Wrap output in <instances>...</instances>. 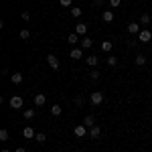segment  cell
I'll return each instance as SVG.
<instances>
[{
  "mask_svg": "<svg viewBox=\"0 0 152 152\" xmlns=\"http://www.w3.org/2000/svg\"><path fill=\"white\" fill-rule=\"evenodd\" d=\"M99 49H102L104 53H110V51L114 49V45H112V41H104V43L99 45Z\"/></svg>",
  "mask_w": 152,
  "mask_h": 152,
  "instance_id": "cell-17",
  "label": "cell"
},
{
  "mask_svg": "<svg viewBox=\"0 0 152 152\" xmlns=\"http://www.w3.org/2000/svg\"><path fill=\"white\" fill-rule=\"evenodd\" d=\"M8 104H10V107H12V110H20L24 102H23V97H20V95H12Z\"/></svg>",
  "mask_w": 152,
  "mask_h": 152,
  "instance_id": "cell-4",
  "label": "cell"
},
{
  "mask_svg": "<svg viewBox=\"0 0 152 152\" xmlns=\"http://www.w3.org/2000/svg\"><path fill=\"white\" fill-rule=\"evenodd\" d=\"M138 41H140V43H150V41H152V31L142 28L140 33H138Z\"/></svg>",
  "mask_w": 152,
  "mask_h": 152,
  "instance_id": "cell-1",
  "label": "cell"
},
{
  "mask_svg": "<svg viewBox=\"0 0 152 152\" xmlns=\"http://www.w3.org/2000/svg\"><path fill=\"white\" fill-rule=\"evenodd\" d=\"M85 63H87V65H89L91 69H95V67H97V63H99V59L95 57V55H89V57L85 59Z\"/></svg>",
  "mask_w": 152,
  "mask_h": 152,
  "instance_id": "cell-13",
  "label": "cell"
},
{
  "mask_svg": "<svg viewBox=\"0 0 152 152\" xmlns=\"http://www.w3.org/2000/svg\"><path fill=\"white\" fill-rule=\"evenodd\" d=\"M23 116L26 118V120H33V118H35V110H24Z\"/></svg>",
  "mask_w": 152,
  "mask_h": 152,
  "instance_id": "cell-28",
  "label": "cell"
},
{
  "mask_svg": "<svg viewBox=\"0 0 152 152\" xmlns=\"http://www.w3.org/2000/svg\"><path fill=\"white\" fill-rule=\"evenodd\" d=\"M102 4H104V0H94L91 2V6H102Z\"/></svg>",
  "mask_w": 152,
  "mask_h": 152,
  "instance_id": "cell-33",
  "label": "cell"
},
{
  "mask_svg": "<svg viewBox=\"0 0 152 152\" xmlns=\"http://www.w3.org/2000/svg\"><path fill=\"white\" fill-rule=\"evenodd\" d=\"M71 16H73V18H79V16H81V14H83V10H81V8H79V6H71Z\"/></svg>",
  "mask_w": 152,
  "mask_h": 152,
  "instance_id": "cell-18",
  "label": "cell"
},
{
  "mask_svg": "<svg viewBox=\"0 0 152 152\" xmlns=\"http://www.w3.org/2000/svg\"><path fill=\"white\" fill-rule=\"evenodd\" d=\"M120 4H122V0H110V6H112V8H118Z\"/></svg>",
  "mask_w": 152,
  "mask_h": 152,
  "instance_id": "cell-32",
  "label": "cell"
},
{
  "mask_svg": "<svg viewBox=\"0 0 152 152\" xmlns=\"http://www.w3.org/2000/svg\"><path fill=\"white\" fill-rule=\"evenodd\" d=\"M94 47V41L89 39V37H83L81 39V49H91Z\"/></svg>",
  "mask_w": 152,
  "mask_h": 152,
  "instance_id": "cell-16",
  "label": "cell"
},
{
  "mask_svg": "<svg viewBox=\"0 0 152 152\" xmlns=\"http://www.w3.org/2000/svg\"><path fill=\"white\" fill-rule=\"evenodd\" d=\"M73 134H75L77 138H85V136L89 134V128H87L85 124H81V126H75V130H73Z\"/></svg>",
  "mask_w": 152,
  "mask_h": 152,
  "instance_id": "cell-2",
  "label": "cell"
},
{
  "mask_svg": "<svg viewBox=\"0 0 152 152\" xmlns=\"http://www.w3.org/2000/svg\"><path fill=\"white\" fill-rule=\"evenodd\" d=\"M83 124H85L87 128H91V126H95V120H94V116H85V118H83Z\"/></svg>",
  "mask_w": 152,
  "mask_h": 152,
  "instance_id": "cell-21",
  "label": "cell"
},
{
  "mask_svg": "<svg viewBox=\"0 0 152 152\" xmlns=\"http://www.w3.org/2000/svg\"><path fill=\"white\" fill-rule=\"evenodd\" d=\"M73 102H75L77 107H81V105H83V97H81V95H75V99H73Z\"/></svg>",
  "mask_w": 152,
  "mask_h": 152,
  "instance_id": "cell-31",
  "label": "cell"
},
{
  "mask_svg": "<svg viewBox=\"0 0 152 152\" xmlns=\"http://www.w3.org/2000/svg\"><path fill=\"white\" fill-rule=\"evenodd\" d=\"M126 31H128L130 35H136V37H138V33L142 31V24H140V23H130Z\"/></svg>",
  "mask_w": 152,
  "mask_h": 152,
  "instance_id": "cell-6",
  "label": "cell"
},
{
  "mask_svg": "<svg viewBox=\"0 0 152 152\" xmlns=\"http://www.w3.org/2000/svg\"><path fill=\"white\" fill-rule=\"evenodd\" d=\"M134 63H136L138 67H142V65H146V57H144V55H136V59H134Z\"/></svg>",
  "mask_w": 152,
  "mask_h": 152,
  "instance_id": "cell-24",
  "label": "cell"
},
{
  "mask_svg": "<svg viewBox=\"0 0 152 152\" xmlns=\"http://www.w3.org/2000/svg\"><path fill=\"white\" fill-rule=\"evenodd\" d=\"M23 79H24L23 73H18V71H14V73L10 75V81L14 83V85H20V83H23Z\"/></svg>",
  "mask_w": 152,
  "mask_h": 152,
  "instance_id": "cell-11",
  "label": "cell"
},
{
  "mask_svg": "<svg viewBox=\"0 0 152 152\" xmlns=\"http://www.w3.org/2000/svg\"><path fill=\"white\" fill-rule=\"evenodd\" d=\"M89 102H91V105H102V102H104V94H102V91H94V94L89 95Z\"/></svg>",
  "mask_w": 152,
  "mask_h": 152,
  "instance_id": "cell-3",
  "label": "cell"
},
{
  "mask_svg": "<svg viewBox=\"0 0 152 152\" xmlns=\"http://www.w3.org/2000/svg\"><path fill=\"white\" fill-rule=\"evenodd\" d=\"M8 138H10V134H8V130H0V142H6L8 140Z\"/></svg>",
  "mask_w": 152,
  "mask_h": 152,
  "instance_id": "cell-25",
  "label": "cell"
},
{
  "mask_svg": "<svg viewBox=\"0 0 152 152\" xmlns=\"http://www.w3.org/2000/svg\"><path fill=\"white\" fill-rule=\"evenodd\" d=\"M35 140H37V142H45V140H47V134H45V132H37Z\"/></svg>",
  "mask_w": 152,
  "mask_h": 152,
  "instance_id": "cell-27",
  "label": "cell"
},
{
  "mask_svg": "<svg viewBox=\"0 0 152 152\" xmlns=\"http://www.w3.org/2000/svg\"><path fill=\"white\" fill-rule=\"evenodd\" d=\"M150 20H152L150 14H148V12H142V16H140V24H142V26H148Z\"/></svg>",
  "mask_w": 152,
  "mask_h": 152,
  "instance_id": "cell-15",
  "label": "cell"
},
{
  "mask_svg": "<svg viewBox=\"0 0 152 152\" xmlns=\"http://www.w3.org/2000/svg\"><path fill=\"white\" fill-rule=\"evenodd\" d=\"M18 37H20L23 41H28V39H31V31H28V28H20V33H18Z\"/></svg>",
  "mask_w": 152,
  "mask_h": 152,
  "instance_id": "cell-20",
  "label": "cell"
},
{
  "mask_svg": "<svg viewBox=\"0 0 152 152\" xmlns=\"http://www.w3.org/2000/svg\"><path fill=\"white\" fill-rule=\"evenodd\" d=\"M114 16H116V14H114L112 10L102 12V20H104V23H112V20H114Z\"/></svg>",
  "mask_w": 152,
  "mask_h": 152,
  "instance_id": "cell-14",
  "label": "cell"
},
{
  "mask_svg": "<svg viewBox=\"0 0 152 152\" xmlns=\"http://www.w3.org/2000/svg\"><path fill=\"white\" fill-rule=\"evenodd\" d=\"M89 136H91L94 140H97V138L102 136V128H99V126H91V128H89Z\"/></svg>",
  "mask_w": 152,
  "mask_h": 152,
  "instance_id": "cell-12",
  "label": "cell"
},
{
  "mask_svg": "<svg viewBox=\"0 0 152 152\" xmlns=\"http://www.w3.org/2000/svg\"><path fill=\"white\" fill-rule=\"evenodd\" d=\"M33 99H35V105H37V107H43V105L47 104V95H45V94H35V97H33Z\"/></svg>",
  "mask_w": 152,
  "mask_h": 152,
  "instance_id": "cell-7",
  "label": "cell"
},
{
  "mask_svg": "<svg viewBox=\"0 0 152 152\" xmlns=\"http://www.w3.org/2000/svg\"><path fill=\"white\" fill-rule=\"evenodd\" d=\"M75 33L79 37H85L87 35V24L85 23H77V26H75Z\"/></svg>",
  "mask_w": 152,
  "mask_h": 152,
  "instance_id": "cell-10",
  "label": "cell"
},
{
  "mask_svg": "<svg viewBox=\"0 0 152 152\" xmlns=\"http://www.w3.org/2000/svg\"><path fill=\"white\" fill-rule=\"evenodd\" d=\"M105 63H107V67H116V65H118V57L110 55V57L105 59Z\"/></svg>",
  "mask_w": 152,
  "mask_h": 152,
  "instance_id": "cell-23",
  "label": "cell"
},
{
  "mask_svg": "<svg viewBox=\"0 0 152 152\" xmlns=\"http://www.w3.org/2000/svg\"><path fill=\"white\" fill-rule=\"evenodd\" d=\"M89 79H91V81H97V79H99V71L91 69V71H89Z\"/></svg>",
  "mask_w": 152,
  "mask_h": 152,
  "instance_id": "cell-26",
  "label": "cell"
},
{
  "mask_svg": "<svg viewBox=\"0 0 152 152\" xmlns=\"http://www.w3.org/2000/svg\"><path fill=\"white\" fill-rule=\"evenodd\" d=\"M150 122H152V116H150Z\"/></svg>",
  "mask_w": 152,
  "mask_h": 152,
  "instance_id": "cell-36",
  "label": "cell"
},
{
  "mask_svg": "<svg viewBox=\"0 0 152 152\" xmlns=\"http://www.w3.org/2000/svg\"><path fill=\"white\" fill-rule=\"evenodd\" d=\"M20 18H23V20H31V12L23 10V12H20Z\"/></svg>",
  "mask_w": 152,
  "mask_h": 152,
  "instance_id": "cell-30",
  "label": "cell"
},
{
  "mask_svg": "<svg viewBox=\"0 0 152 152\" xmlns=\"http://www.w3.org/2000/svg\"><path fill=\"white\" fill-rule=\"evenodd\" d=\"M16 152H26V150H24V148H16Z\"/></svg>",
  "mask_w": 152,
  "mask_h": 152,
  "instance_id": "cell-34",
  "label": "cell"
},
{
  "mask_svg": "<svg viewBox=\"0 0 152 152\" xmlns=\"http://www.w3.org/2000/svg\"><path fill=\"white\" fill-rule=\"evenodd\" d=\"M51 116H55V118H59V116H61V105H59V104L51 105Z\"/></svg>",
  "mask_w": 152,
  "mask_h": 152,
  "instance_id": "cell-19",
  "label": "cell"
},
{
  "mask_svg": "<svg viewBox=\"0 0 152 152\" xmlns=\"http://www.w3.org/2000/svg\"><path fill=\"white\" fill-rule=\"evenodd\" d=\"M69 57H71V59H75V61H79V59H83V49H81V47H75V49H71Z\"/></svg>",
  "mask_w": 152,
  "mask_h": 152,
  "instance_id": "cell-8",
  "label": "cell"
},
{
  "mask_svg": "<svg viewBox=\"0 0 152 152\" xmlns=\"http://www.w3.org/2000/svg\"><path fill=\"white\" fill-rule=\"evenodd\" d=\"M59 2H61L63 8H71V4H73V0H59Z\"/></svg>",
  "mask_w": 152,
  "mask_h": 152,
  "instance_id": "cell-29",
  "label": "cell"
},
{
  "mask_svg": "<svg viewBox=\"0 0 152 152\" xmlns=\"http://www.w3.org/2000/svg\"><path fill=\"white\" fill-rule=\"evenodd\" d=\"M47 63H49L51 69H55V71L61 69V63H59V59L55 57V55H47Z\"/></svg>",
  "mask_w": 152,
  "mask_h": 152,
  "instance_id": "cell-5",
  "label": "cell"
},
{
  "mask_svg": "<svg viewBox=\"0 0 152 152\" xmlns=\"http://www.w3.org/2000/svg\"><path fill=\"white\" fill-rule=\"evenodd\" d=\"M0 152H10V150H0Z\"/></svg>",
  "mask_w": 152,
  "mask_h": 152,
  "instance_id": "cell-35",
  "label": "cell"
},
{
  "mask_svg": "<svg viewBox=\"0 0 152 152\" xmlns=\"http://www.w3.org/2000/svg\"><path fill=\"white\" fill-rule=\"evenodd\" d=\"M67 41H69L71 45H77V43H79V35H77V33H71V35L67 37Z\"/></svg>",
  "mask_w": 152,
  "mask_h": 152,
  "instance_id": "cell-22",
  "label": "cell"
},
{
  "mask_svg": "<svg viewBox=\"0 0 152 152\" xmlns=\"http://www.w3.org/2000/svg\"><path fill=\"white\" fill-rule=\"evenodd\" d=\"M23 136H24V138H26V140H33V138H35V136H37V132H35V130H33V126H26V128L23 130Z\"/></svg>",
  "mask_w": 152,
  "mask_h": 152,
  "instance_id": "cell-9",
  "label": "cell"
}]
</instances>
